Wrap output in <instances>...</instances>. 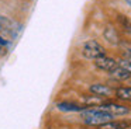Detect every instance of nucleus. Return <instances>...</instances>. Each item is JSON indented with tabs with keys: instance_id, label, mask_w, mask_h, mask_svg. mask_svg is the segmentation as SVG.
<instances>
[{
	"instance_id": "1",
	"label": "nucleus",
	"mask_w": 131,
	"mask_h": 129,
	"mask_svg": "<svg viewBox=\"0 0 131 129\" xmlns=\"http://www.w3.org/2000/svg\"><path fill=\"white\" fill-rule=\"evenodd\" d=\"M82 118L85 121L86 125L90 126H100L106 122H110V121L114 119V117L111 114L106 111H102L99 108H85L82 112Z\"/></svg>"
},
{
	"instance_id": "2",
	"label": "nucleus",
	"mask_w": 131,
	"mask_h": 129,
	"mask_svg": "<svg viewBox=\"0 0 131 129\" xmlns=\"http://www.w3.org/2000/svg\"><path fill=\"white\" fill-rule=\"evenodd\" d=\"M82 55L86 59H92V60H96L97 58H102L106 55V49L103 45H100L97 41L94 39H89L85 44L82 45Z\"/></svg>"
},
{
	"instance_id": "3",
	"label": "nucleus",
	"mask_w": 131,
	"mask_h": 129,
	"mask_svg": "<svg viewBox=\"0 0 131 129\" xmlns=\"http://www.w3.org/2000/svg\"><path fill=\"white\" fill-rule=\"evenodd\" d=\"M97 108L102 109V111L108 112L113 117H116V115H127L130 112V108H127L124 105H120V104H116V102H103L100 105H97Z\"/></svg>"
},
{
	"instance_id": "4",
	"label": "nucleus",
	"mask_w": 131,
	"mask_h": 129,
	"mask_svg": "<svg viewBox=\"0 0 131 129\" xmlns=\"http://www.w3.org/2000/svg\"><path fill=\"white\" fill-rule=\"evenodd\" d=\"M94 66H96L97 69L103 70V72H108V73H110V72H113V70L118 66V63H117L113 58H108V56L104 55V56L97 58L96 60H94Z\"/></svg>"
},
{
	"instance_id": "5",
	"label": "nucleus",
	"mask_w": 131,
	"mask_h": 129,
	"mask_svg": "<svg viewBox=\"0 0 131 129\" xmlns=\"http://www.w3.org/2000/svg\"><path fill=\"white\" fill-rule=\"evenodd\" d=\"M89 91L94 95H99V97H111V95L116 94V88L107 86V84H92L89 87Z\"/></svg>"
},
{
	"instance_id": "6",
	"label": "nucleus",
	"mask_w": 131,
	"mask_h": 129,
	"mask_svg": "<svg viewBox=\"0 0 131 129\" xmlns=\"http://www.w3.org/2000/svg\"><path fill=\"white\" fill-rule=\"evenodd\" d=\"M103 36H104V39L111 45H118V42H120V36H118V34H117V31L114 30L113 27H110V25H107V27L104 28Z\"/></svg>"
},
{
	"instance_id": "7",
	"label": "nucleus",
	"mask_w": 131,
	"mask_h": 129,
	"mask_svg": "<svg viewBox=\"0 0 131 129\" xmlns=\"http://www.w3.org/2000/svg\"><path fill=\"white\" fill-rule=\"evenodd\" d=\"M57 108L63 112H82L88 107L78 105V104H73V102H59V104H57Z\"/></svg>"
},
{
	"instance_id": "8",
	"label": "nucleus",
	"mask_w": 131,
	"mask_h": 129,
	"mask_svg": "<svg viewBox=\"0 0 131 129\" xmlns=\"http://www.w3.org/2000/svg\"><path fill=\"white\" fill-rule=\"evenodd\" d=\"M130 126V122L127 121H110V122H106L103 125L97 126L99 129H127Z\"/></svg>"
},
{
	"instance_id": "9",
	"label": "nucleus",
	"mask_w": 131,
	"mask_h": 129,
	"mask_svg": "<svg viewBox=\"0 0 131 129\" xmlns=\"http://www.w3.org/2000/svg\"><path fill=\"white\" fill-rule=\"evenodd\" d=\"M110 76L114 79V80H118V81H123V80H128L131 77V73H128L124 67L121 66H117L113 72H110Z\"/></svg>"
},
{
	"instance_id": "10",
	"label": "nucleus",
	"mask_w": 131,
	"mask_h": 129,
	"mask_svg": "<svg viewBox=\"0 0 131 129\" xmlns=\"http://www.w3.org/2000/svg\"><path fill=\"white\" fill-rule=\"evenodd\" d=\"M83 102H85V107H97L100 105V104H103L104 101H103V97H99V95H86V97L82 98Z\"/></svg>"
},
{
	"instance_id": "11",
	"label": "nucleus",
	"mask_w": 131,
	"mask_h": 129,
	"mask_svg": "<svg viewBox=\"0 0 131 129\" xmlns=\"http://www.w3.org/2000/svg\"><path fill=\"white\" fill-rule=\"evenodd\" d=\"M114 95L118 100L131 101V87H118V88H116V94Z\"/></svg>"
},
{
	"instance_id": "12",
	"label": "nucleus",
	"mask_w": 131,
	"mask_h": 129,
	"mask_svg": "<svg viewBox=\"0 0 131 129\" xmlns=\"http://www.w3.org/2000/svg\"><path fill=\"white\" fill-rule=\"evenodd\" d=\"M117 21H118V25L121 27V30L127 34H131V20L130 17L124 16V14H120L117 17Z\"/></svg>"
},
{
	"instance_id": "13",
	"label": "nucleus",
	"mask_w": 131,
	"mask_h": 129,
	"mask_svg": "<svg viewBox=\"0 0 131 129\" xmlns=\"http://www.w3.org/2000/svg\"><path fill=\"white\" fill-rule=\"evenodd\" d=\"M118 46L121 49L123 55L125 56V59H131V42L127 39H120Z\"/></svg>"
},
{
	"instance_id": "14",
	"label": "nucleus",
	"mask_w": 131,
	"mask_h": 129,
	"mask_svg": "<svg viewBox=\"0 0 131 129\" xmlns=\"http://www.w3.org/2000/svg\"><path fill=\"white\" fill-rule=\"evenodd\" d=\"M117 63H118V66L124 67L128 73H131V59H121V60L117 62Z\"/></svg>"
},
{
	"instance_id": "15",
	"label": "nucleus",
	"mask_w": 131,
	"mask_h": 129,
	"mask_svg": "<svg viewBox=\"0 0 131 129\" xmlns=\"http://www.w3.org/2000/svg\"><path fill=\"white\" fill-rule=\"evenodd\" d=\"M0 45H7V41H6V39H3L2 36H0Z\"/></svg>"
},
{
	"instance_id": "16",
	"label": "nucleus",
	"mask_w": 131,
	"mask_h": 129,
	"mask_svg": "<svg viewBox=\"0 0 131 129\" xmlns=\"http://www.w3.org/2000/svg\"><path fill=\"white\" fill-rule=\"evenodd\" d=\"M127 3H128V4H130V6H131V0H127Z\"/></svg>"
}]
</instances>
